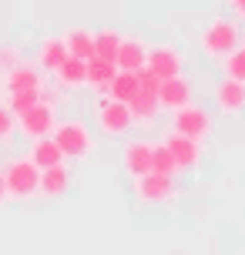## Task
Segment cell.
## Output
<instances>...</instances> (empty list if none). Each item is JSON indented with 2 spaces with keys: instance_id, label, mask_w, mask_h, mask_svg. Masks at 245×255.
<instances>
[{
  "instance_id": "6da1fadb",
  "label": "cell",
  "mask_w": 245,
  "mask_h": 255,
  "mask_svg": "<svg viewBox=\"0 0 245 255\" xmlns=\"http://www.w3.org/2000/svg\"><path fill=\"white\" fill-rule=\"evenodd\" d=\"M0 178H3V188H7V198H10V202H27V198H34V195H37L40 168L24 154V158L7 161L3 171H0Z\"/></svg>"
},
{
  "instance_id": "7a4b0ae2",
  "label": "cell",
  "mask_w": 245,
  "mask_h": 255,
  "mask_svg": "<svg viewBox=\"0 0 245 255\" xmlns=\"http://www.w3.org/2000/svg\"><path fill=\"white\" fill-rule=\"evenodd\" d=\"M239 40H242L239 20L235 17H215L202 34V54L208 61H222L232 47H239Z\"/></svg>"
},
{
  "instance_id": "3957f363",
  "label": "cell",
  "mask_w": 245,
  "mask_h": 255,
  "mask_svg": "<svg viewBox=\"0 0 245 255\" xmlns=\"http://www.w3.org/2000/svg\"><path fill=\"white\" fill-rule=\"evenodd\" d=\"M51 138L57 141V148L64 151V158H74V161H81V158H88V154L94 151V138H91L88 125L78 121V118H71V121H54Z\"/></svg>"
},
{
  "instance_id": "277c9868",
  "label": "cell",
  "mask_w": 245,
  "mask_h": 255,
  "mask_svg": "<svg viewBox=\"0 0 245 255\" xmlns=\"http://www.w3.org/2000/svg\"><path fill=\"white\" fill-rule=\"evenodd\" d=\"M13 121H17V131L24 134L27 141H34V138H44V134H51L54 131V108L47 98H40V101L34 104H27L24 111H17L13 115Z\"/></svg>"
},
{
  "instance_id": "5b68a950",
  "label": "cell",
  "mask_w": 245,
  "mask_h": 255,
  "mask_svg": "<svg viewBox=\"0 0 245 255\" xmlns=\"http://www.w3.org/2000/svg\"><path fill=\"white\" fill-rule=\"evenodd\" d=\"M178 195L175 175H158V171H144L134 178V198L144 205H165Z\"/></svg>"
},
{
  "instance_id": "8992f818",
  "label": "cell",
  "mask_w": 245,
  "mask_h": 255,
  "mask_svg": "<svg viewBox=\"0 0 245 255\" xmlns=\"http://www.w3.org/2000/svg\"><path fill=\"white\" fill-rule=\"evenodd\" d=\"M94 118H98V128H101L104 134H111V138H121V134H128L131 131V111L124 101H115V98H101L98 108H94Z\"/></svg>"
},
{
  "instance_id": "52a82bcc",
  "label": "cell",
  "mask_w": 245,
  "mask_h": 255,
  "mask_svg": "<svg viewBox=\"0 0 245 255\" xmlns=\"http://www.w3.org/2000/svg\"><path fill=\"white\" fill-rule=\"evenodd\" d=\"M171 131L175 134H188V138H208L212 134V118H208L205 108H198V104H185V108H178V111H171Z\"/></svg>"
},
{
  "instance_id": "ba28073f",
  "label": "cell",
  "mask_w": 245,
  "mask_h": 255,
  "mask_svg": "<svg viewBox=\"0 0 245 255\" xmlns=\"http://www.w3.org/2000/svg\"><path fill=\"white\" fill-rule=\"evenodd\" d=\"M27 91H44V74L40 67H27V64H17L10 71L0 74V98L7 101L10 94H27Z\"/></svg>"
},
{
  "instance_id": "9c48e42d",
  "label": "cell",
  "mask_w": 245,
  "mask_h": 255,
  "mask_svg": "<svg viewBox=\"0 0 245 255\" xmlns=\"http://www.w3.org/2000/svg\"><path fill=\"white\" fill-rule=\"evenodd\" d=\"M212 104L219 108L222 115H242L245 111V81H235V77H225L212 88Z\"/></svg>"
},
{
  "instance_id": "30bf717a",
  "label": "cell",
  "mask_w": 245,
  "mask_h": 255,
  "mask_svg": "<svg viewBox=\"0 0 245 255\" xmlns=\"http://www.w3.org/2000/svg\"><path fill=\"white\" fill-rule=\"evenodd\" d=\"M155 98H158V104H161V111H178V108H185V104L192 101V84H188L181 74L161 77Z\"/></svg>"
},
{
  "instance_id": "8fae6325",
  "label": "cell",
  "mask_w": 245,
  "mask_h": 255,
  "mask_svg": "<svg viewBox=\"0 0 245 255\" xmlns=\"http://www.w3.org/2000/svg\"><path fill=\"white\" fill-rule=\"evenodd\" d=\"M144 64H148L158 77H171V74H181L185 57H181V51L171 47V44H155V47L144 51Z\"/></svg>"
},
{
  "instance_id": "7c38bea8",
  "label": "cell",
  "mask_w": 245,
  "mask_h": 255,
  "mask_svg": "<svg viewBox=\"0 0 245 255\" xmlns=\"http://www.w3.org/2000/svg\"><path fill=\"white\" fill-rule=\"evenodd\" d=\"M165 148L171 151V158H175V165L181 168H198L202 165V141L198 138H188V134H168L165 138Z\"/></svg>"
},
{
  "instance_id": "4fadbf2b",
  "label": "cell",
  "mask_w": 245,
  "mask_h": 255,
  "mask_svg": "<svg viewBox=\"0 0 245 255\" xmlns=\"http://www.w3.org/2000/svg\"><path fill=\"white\" fill-rule=\"evenodd\" d=\"M151 151H155V144L151 141H128L124 144V171H128L131 178H138L144 171H151Z\"/></svg>"
},
{
  "instance_id": "5bb4252c",
  "label": "cell",
  "mask_w": 245,
  "mask_h": 255,
  "mask_svg": "<svg viewBox=\"0 0 245 255\" xmlns=\"http://www.w3.org/2000/svg\"><path fill=\"white\" fill-rule=\"evenodd\" d=\"M54 81H57L61 88H67V91L84 88V84H88V61H81V57H71V54H67L64 61L57 64Z\"/></svg>"
},
{
  "instance_id": "9a60e30c",
  "label": "cell",
  "mask_w": 245,
  "mask_h": 255,
  "mask_svg": "<svg viewBox=\"0 0 245 255\" xmlns=\"http://www.w3.org/2000/svg\"><path fill=\"white\" fill-rule=\"evenodd\" d=\"M71 185V175H67L64 161L61 165H51V168H40V181H37V191L47 195V198H61Z\"/></svg>"
},
{
  "instance_id": "2e32d148",
  "label": "cell",
  "mask_w": 245,
  "mask_h": 255,
  "mask_svg": "<svg viewBox=\"0 0 245 255\" xmlns=\"http://www.w3.org/2000/svg\"><path fill=\"white\" fill-rule=\"evenodd\" d=\"M27 158L37 168H51V165H61V161H64V151L57 148V141H54L51 134H44V138L30 141V154H27Z\"/></svg>"
},
{
  "instance_id": "e0dca14e",
  "label": "cell",
  "mask_w": 245,
  "mask_h": 255,
  "mask_svg": "<svg viewBox=\"0 0 245 255\" xmlns=\"http://www.w3.org/2000/svg\"><path fill=\"white\" fill-rule=\"evenodd\" d=\"M128 111H131V121L134 125H155V118L161 115V104H158L155 94H134L128 101Z\"/></svg>"
},
{
  "instance_id": "ac0fdd59",
  "label": "cell",
  "mask_w": 245,
  "mask_h": 255,
  "mask_svg": "<svg viewBox=\"0 0 245 255\" xmlns=\"http://www.w3.org/2000/svg\"><path fill=\"white\" fill-rule=\"evenodd\" d=\"M108 98H115V101H124L128 104L134 94H138V74L134 71H124V67H118L115 71V77L108 81Z\"/></svg>"
},
{
  "instance_id": "d6986e66",
  "label": "cell",
  "mask_w": 245,
  "mask_h": 255,
  "mask_svg": "<svg viewBox=\"0 0 245 255\" xmlns=\"http://www.w3.org/2000/svg\"><path fill=\"white\" fill-rule=\"evenodd\" d=\"M144 47L138 37H121V44H118V54H115V64L118 67H124V71H138L144 64Z\"/></svg>"
},
{
  "instance_id": "ffe728a7",
  "label": "cell",
  "mask_w": 245,
  "mask_h": 255,
  "mask_svg": "<svg viewBox=\"0 0 245 255\" xmlns=\"http://www.w3.org/2000/svg\"><path fill=\"white\" fill-rule=\"evenodd\" d=\"M67 57V44L64 37H47L44 44H40V51H37V64H40V71H47V74H54L57 71V64Z\"/></svg>"
},
{
  "instance_id": "44dd1931",
  "label": "cell",
  "mask_w": 245,
  "mask_h": 255,
  "mask_svg": "<svg viewBox=\"0 0 245 255\" xmlns=\"http://www.w3.org/2000/svg\"><path fill=\"white\" fill-rule=\"evenodd\" d=\"M115 71H118L115 61H104V57H88V84H84V88L104 91V88H108V81L115 77Z\"/></svg>"
},
{
  "instance_id": "7402d4cb",
  "label": "cell",
  "mask_w": 245,
  "mask_h": 255,
  "mask_svg": "<svg viewBox=\"0 0 245 255\" xmlns=\"http://www.w3.org/2000/svg\"><path fill=\"white\" fill-rule=\"evenodd\" d=\"M64 44H67V54H71V57H81V61L94 57V34L84 30V27H74L64 37Z\"/></svg>"
},
{
  "instance_id": "603a6c76",
  "label": "cell",
  "mask_w": 245,
  "mask_h": 255,
  "mask_svg": "<svg viewBox=\"0 0 245 255\" xmlns=\"http://www.w3.org/2000/svg\"><path fill=\"white\" fill-rule=\"evenodd\" d=\"M118 44H121V34H118V30H98V34H94V57L115 61Z\"/></svg>"
},
{
  "instance_id": "cb8c5ba5",
  "label": "cell",
  "mask_w": 245,
  "mask_h": 255,
  "mask_svg": "<svg viewBox=\"0 0 245 255\" xmlns=\"http://www.w3.org/2000/svg\"><path fill=\"white\" fill-rule=\"evenodd\" d=\"M222 64H225V74L235 77V81H245V44L239 40V47H232V51L222 57Z\"/></svg>"
},
{
  "instance_id": "d4e9b609",
  "label": "cell",
  "mask_w": 245,
  "mask_h": 255,
  "mask_svg": "<svg viewBox=\"0 0 245 255\" xmlns=\"http://www.w3.org/2000/svg\"><path fill=\"white\" fill-rule=\"evenodd\" d=\"M151 171H158V175H178V165H175L171 151L165 148V141L155 144V151H151Z\"/></svg>"
},
{
  "instance_id": "484cf974",
  "label": "cell",
  "mask_w": 245,
  "mask_h": 255,
  "mask_svg": "<svg viewBox=\"0 0 245 255\" xmlns=\"http://www.w3.org/2000/svg\"><path fill=\"white\" fill-rule=\"evenodd\" d=\"M13 134H17V121H13V111L0 104V144H10Z\"/></svg>"
},
{
  "instance_id": "4316f807",
  "label": "cell",
  "mask_w": 245,
  "mask_h": 255,
  "mask_svg": "<svg viewBox=\"0 0 245 255\" xmlns=\"http://www.w3.org/2000/svg\"><path fill=\"white\" fill-rule=\"evenodd\" d=\"M17 64H24V54L17 51L13 44H0V74L10 71V67H17Z\"/></svg>"
},
{
  "instance_id": "83f0119b",
  "label": "cell",
  "mask_w": 245,
  "mask_h": 255,
  "mask_svg": "<svg viewBox=\"0 0 245 255\" xmlns=\"http://www.w3.org/2000/svg\"><path fill=\"white\" fill-rule=\"evenodd\" d=\"M229 3H232V10H235V13H239V17L245 20V0H229Z\"/></svg>"
},
{
  "instance_id": "f1b7e54d",
  "label": "cell",
  "mask_w": 245,
  "mask_h": 255,
  "mask_svg": "<svg viewBox=\"0 0 245 255\" xmlns=\"http://www.w3.org/2000/svg\"><path fill=\"white\" fill-rule=\"evenodd\" d=\"M7 202V188H3V178H0V205Z\"/></svg>"
},
{
  "instance_id": "f546056e",
  "label": "cell",
  "mask_w": 245,
  "mask_h": 255,
  "mask_svg": "<svg viewBox=\"0 0 245 255\" xmlns=\"http://www.w3.org/2000/svg\"><path fill=\"white\" fill-rule=\"evenodd\" d=\"M242 44H245V40H242Z\"/></svg>"
}]
</instances>
